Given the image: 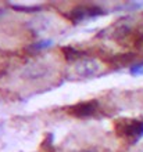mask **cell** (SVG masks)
<instances>
[{
  "instance_id": "3",
  "label": "cell",
  "mask_w": 143,
  "mask_h": 152,
  "mask_svg": "<svg viewBox=\"0 0 143 152\" xmlns=\"http://www.w3.org/2000/svg\"><path fill=\"white\" fill-rule=\"evenodd\" d=\"M104 12V10H102L97 6H90V4H82V6H78L74 10H71L70 12V18L74 22H81V21L89 20V18H95L97 15H102Z\"/></svg>"
},
{
  "instance_id": "6",
  "label": "cell",
  "mask_w": 143,
  "mask_h": 152,
  "mask_svg": "<svg viewBox=\"0 0 143 152\" xmlns=\"http://www.w3.org/2000/svg\"><path fill=\"white\" fill-rule=\"evenodd\" d=\"M135 60V54H117V56L111 57V61L118 65H127L131 64Z\"/></svg>"
},
{
  "instance_id": "1",
  "label": "cell",
  "mask_w": 143,
  "mask_h": 152,
  "mask_svg": "<svg viewBox=\"0 0 143 152\" xmlns=\"http://www.w3.org/2000/svg\"><path fill=\"white\" fill-rule=\"evenodd\" d=\"M115 132L127 140L135 141L143 136V122L136 119H121L115 122Z\"/></svg>"
},
{
  "instance_id": "8",
  "label": "cell",
  "mask_w": 143,
  "mask_h": 152,
  "mask_svg": "<svg viewBox=\"0 0 143 152\" xmlns=\"http://www.w3.org/2000/svg\"><path fill=\"white\" fill-rule=\"evenodd\" d=\"M131 73H132V75H142V73H143V62L136 64L135 66H132V68H131Z\"/></svg>"
},
{
  "instance_id": "2",
  "label": "cell",
  "mask_w": 143,
  "mask_h": 152,
  "mask_svg": "<svg viewBox=\"0 0 143 152\" xmlns=\"http://www.w3.org/2000/svg\"><path fill=\"white\" fill-rule=\"evenodd\" d=\"M97 111H99V101L89 100L70 107L67 112L74 118H90V116H95Z\"/></svg>"
},
{
  "instance_id": "5",
  "label": "cell",
  "mask_w": 143,
  "mask_h": 152,
  "mask_svg": "<svg viewBox=\"0 0 143 152\" xmlns=\"http://www.w3.org/2000/svg\"><path fill=\"white\" fill-rule=\"evenodd\" d=\"M49 73V66L44 64H32L24 69V76L29 80L42 79Z\"/></svg>"
},
{
  "instance_id": "7",
  "label": "cell",
  "mask_w": 143,
  "mask_h": 152,
  "mask_svg": "<svg viewBox=\"0 0 143 152\" xmlns=\"http://www.w3.org/2000/svg\"><path fill=\"white\" fill-rule=\"evenodd\" d=\"M64 53L67 54V57L70 58V60L78 58V57L81 56V53L78 51V50H75V48H72V47H64Z\"/></svg>"
},
{
  "instance_id": "4",
  "label": "cell",
  "mask_w": 143,
  "mask_h": 152,
  "mask_svg": "<svg viewBox=\"0 0 143 152\" xmlns=\"http://www.w3.org/2000/svg\"><path fill=\"white\" fill-rule=\"evenodd\" d=\"M100 64L96 60L87 58V60H82L81 62H78V65L75 66V72L81 77H93V76L100 73Z\"/></svg>"
}]
</instances>
